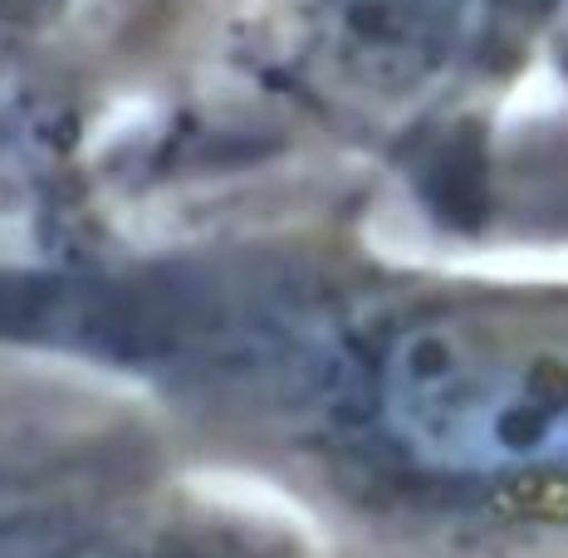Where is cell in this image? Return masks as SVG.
<instances>
[{
  "label": "cell",
  "mask_w": 568,
  "mask_h": 558,
  "mask_svg": "<svg viewBox=\"0 0 568 558\" xmlns=\"http://www.w3.org/2000/svg\"><path fill=\"white\" fill-rule=\"evenodd\" d=\"M0 348L148 412L338 558H568V284L402 255L358 206L79 216Z\"/></svg>",
  "instance_id": "1"
},
{
  "label": "cell",
  "mask_w": 568,
  "mask_h": 558,
  "mask_svg": "<svg viewBox=\"0 0 568 558\" xmlns=\"http://www.w3.org/2000/svg\"><path fill=\"white\" fill-rule=\"evenodd\" d=\"M0 558H338L201 470L128 397L44 367L0 392Z\"/></svg>",
  "instance_id": "2"
}]
</instances>
